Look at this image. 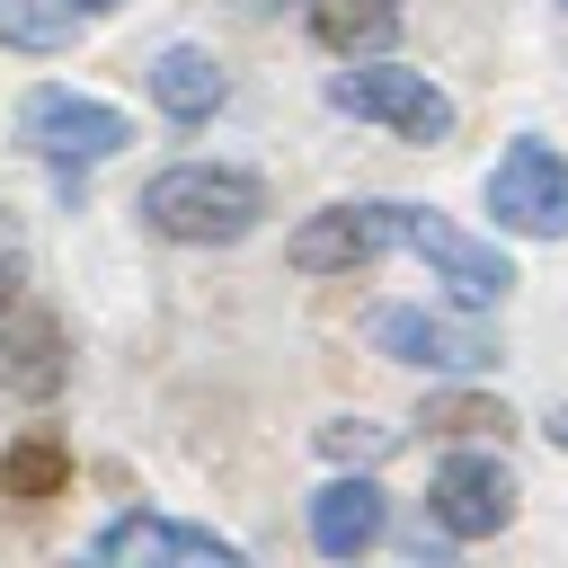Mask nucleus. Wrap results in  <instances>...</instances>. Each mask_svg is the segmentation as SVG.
I'll use <instances>...</instances> for the list:
<instances>
[{
	"instance_id": "nucleus-18",
	"label": "nucleus",
	"mask_w": 568,
	"mask_h": 568,
	"mask_svg": "<svg viewBox=\"0 0 568 568\" xmlns=\"http://www.w3.org/2000/svg\"><path fill=\"white\" fill-rule=\"evenodd\" d=\"M550 444H559V453H568V408H550Z\"/></svg>"
},
{
	"instance_id": "nucleus-1",
	"label": "nucleus",
	"mask_w": 568,
	"mask_h": 568,
	"mask_svg": "<svg viewBox=\"0 0 568 568\" xmlns=\"http://www.w3.org/2000/svg\"><path fill=\"white\" fill-rule=\"evenodd\" d=\"M257 213H266V186H257L248 169H204V160H186V169H160V178L142 186V222H151L160 240H248Z\"/></svg>"
},
{
	"instance_id": "nucleus-7",
	"label": "nucleus",
	"mask_w": 568,
	"mask_h": 568,
	"mask_svg": "<svg viewBox=\"0 0 568 568\" xmlns=\"http://www.w3.org/2000/svg\"><path fill=\"white\" fill-rule=\"evenodd\" d=\"M373 346L399 364H426V373H488L497 364L488 328L444 320V311H373Z\"/></svg>"
},
{
	"instance_id": "nucleus-2",
	"label": "nucleus",
	"mask_w": 568,
	"mask_h": 568,
	"mask_svg": "<svg viewBox=\"0 0 568 568\" xmlns=\"http://www.w3.org/2000/svg\"><path fill=\"white\" fill-rule=\"evenodd\" d=\"M488 213L524 240H559L568 231V160L550 142H515L497 169H488Z\"/></svg>"
},
{
	"instance_id": "nucleus-11",
	"label": "nucleus",
	"mask_w": 568,
	"mask_h": 568,
	"mask_svg": "<svg viewBox=\"0 0 568 568\" xmlns=\"http://www.w3.org/2000/svg\"><path fill=\"white\" fill-rule=\"evenodd\" d=\"M382 524H390V506H382L373 479H328V488L311 497V541H320L328 559H364V550L382 541Z\"/></svg>"
},
{
	"instance_id": "nucleus-17",
	"label": "nucleus",
	"mask_w": 568,
	"mask_h": 568,
	"mask_svg": "<svg viewBox=\"0 0 568 568\" xmlns=\"http://www.w3.org/2000/svg\"><path fill=\"white\" fill-rule=\"evenodd\" d=\"M426 426L435 435H488V426H506V408H488V399H426Z\"/></svg>"
},
{
	"instance_id": "nucleus-16",
	"label": "nucleus",
	"mask_w": 568,
	"mask_h": 568,
	"mask_svg": "<svg viewBox=\"0 0 568 568\" xmlns=\"http://www.w3.org/2000/svg\"><path fill=\"white\" fill-rule=\"evenodd\" d=\"M320 444H328L337 462H382L399 435H390V426H364V417H337V426H320Z\"/></svg>"
},
{
	"instance_id": "nucleus-9",
	"label": "nucleus",
	"mask_w": 568,
	"mask_h": 568,
	"mask_svg": "<svg viewBox=\"0 0 568 568\" xmlns=\"http://www.w3.org/2000/svg\"><path fill=\"white\" fill-rule=\"evenodd\" d=\"M506 515H515V479H506V462H488V453H453V462L435 470V524H444L453 541H488V532H506Z\"/></svg>"
},
{
	"instance_id": "nucleus-3",
	"label": "nucleus",
	"mask_w": 568,
	"mask_h": 568,
	"mask_svg": "<svg viewBox=\"0 0 568 568\" xmlns=\"http://www.w3.org/2000/svg\"><path fill=\"white\" fill-rule=\"evenodd\" d=\"M328 106L373 115V124H390V133H408V142H444V133H453V98H444L426 71H337V80H328Z\"/></svg>"
},
{
	"instance_id": "nucleus-13",
	"label": "nucleus",
	"mask_w": 568,
	"mask_h": 568,
	"mask_svg": "<svg viewBox=\"0 0 568 568\" xmlns=\"http://www.w3.org/2000/svg\"><path fill=\"white\" fill-rule=\"evenodd\" d=\"M311 36L328 53H382L399 36V0H311Z\"/></svg>"
},
{
	"instance_id": "nucleus-4",
	"label": "nucleus",
	"mask_w": 568,
	"mask_h": 568,
	"mask_svg": "<svg viewBox=\"0 0 568 568\" xmlns=\"http://www.w3.org/2000/svg\"><path fill=\"white\" fill-rule=\"evenodd\" d=\"M18 124H27V142H36L53 169H98V160H115V151L133 142V124H124L115 106L71 98V89H36Z\"/></svg>"
},
{
	"instance_id": "nucleus-12",
	"label": "nucleus",
	"mask_w": 568,
	"mask_h": 568,
	"mask_svg": "<svg viewBox=\"0 0 568 568\" xmlns=\"http://www.w3.org/2000/svg\"><path fill=\"white\" fill-rule=\"evenodd\" d=\"M222 89H231V80H222V62H213V53H195V44H169V53L151 62V98H160L178 124H204V115L222 106Z\"/></svg>"
},
{
	"instance_id": "nucleus-14",
	"label": "nucleus",
	"mask_w": 568,
	"mask_h": 568,
	"mask_svg": "<svg viewBox=\"0 0 568 568\" xmlns=\"http://www.w3.org/2000/svg\"><path fill=\"white\" fill-rule=\"evenodd\" d=\"M71 479V453L53 435H27L18 453H0V497H53Z\"/></svg>"
},
{
	"instance_id": "nucleus-5",
	"label": "nucleus",
	"mask_w": 568,
	"mask_h": 568,
	"mask_svg": "<svg viewBox=\"0 0 568 568\" xmlns=\"http://www.w3.org/2000/svg\"><path fill=\"white\" fill-rule=\"evenodd\" d=\"M399 231H408V204H328V213H311L293 231L284 257L302 275H337V266H364V257L399 248Z\"/></svg>"
},
{
	"instance_id": "nucleus-15",
	"label": "nucleus",
	"mask_w": 568,
	"mask_h": 568,
	"mask_svg": "<svg viewBox=\"0 0 568 568\" xmlns=\"http://www.w3.org/2000/svg\"><path fill=\"white\" fill-rule=\"evenodd\" d=\"M0 44L53 53V44H71V9L62 0H0Z\"/></svg>"
},
{
	"instance_id": "nucleus-8",
	"label": "nucleus",
	"mask_w": 568,
	"mask_h": 568,
	"mask_svg": "<svg viewBox=\"0 0 568 568\" xmlns=\"http://www.w3.org/2000/svg\"><path fill=\"white\" fill-rule=\"evenodd\" d=\"M399 248H417L444 284H453V302H497L506 284H515V266L488 248V240H470V231H453L444 213H417L408 204V231H399Z\"/></svg>"
},
{
	"instance_id": "nucleus-6",
	"label": "nucleus",
	"mask_w": 568,
	"mask_h": 568,
	"mask_svg": "<svg viewBox=\"0 0 568 568\" xmlns=\"http://www.w3.org/2000/svg\"><path fill=\"white\" fill-rule=\"evenodd\" d=\"M89 568H248L231 541L195 532V524H169V515H124L89 541Z\"/></svg>"
},
{
	"instance_id": "nucleus-19",
	"label": "nucleus",
	"mask_w": 568,
	"mask_h": 568,
	"mask_svg": "<svg viewBox=\"0 0 568 568\" xmlns=\"http://www.w3.org/2000/svg\"><path fill=\"white\" fill-rule=\"evenodd\" d=\"M62 9H89V18H98V9H124V0H62Z\"/></svg>"
},
{
	"instance_id": "nucleus-10",
	"label": "nucleus",
	"mask_w": 568,
	"mask_h": 568,
	"mask_svg": "<svg viewBox=\"0 0 568 568\" xmlns=\"http://www.w3.org/2000/svg\"><path fill=\"white\" fill-rule=\"evenodd\" d=\"M0 382L27 390V399H44V390L62 382V328L27 302L18 275H0Z\"/></svg>"
}]
</instances>
